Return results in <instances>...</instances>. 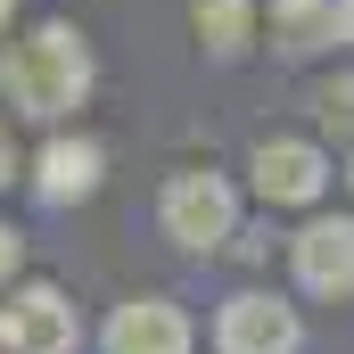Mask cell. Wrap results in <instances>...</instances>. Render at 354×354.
<instances>
[{
  "label": "cell",
  "mask_w": 354,
  "mask_h": 354,
  "mask_svg": "<svg viewBox=\"0 0 354 354\" xmlns=\"http://www.w3.org/2000/svg\"><path fill=\"white\" fill-rule=\"evenodd\" d=\"M8 124H17V115H0V189H8V181H25V149H17V132H8Z\"/></svg>",
  "instance_id": "12"
},
{
  "label": "cell",
  "mask_w": 354,
  "mask_h": 354,
  "mask_svg": "<svg viewBox=\"0 0 354 354\" xmlns=\"http://www.w3.org/2000/svg\"><path fill=\"white\" fill-rule=\"evenodd\" d=\"M0 354H83L75 297L58 280H8L0 288Z\"/></svg>",
  "instance_id": "7"
},
{
  "label": "cell",
  "mask_w": 354,
  "mask_h": 354,
  "mask_svg": "<svg viewBox=\"0 0 354 354\" xmlns=\"http://www.w3.org/2000/svg\"><path fill=\"white\" fill-rule=\"evenodd\" d=\"M99 91V50L75 17H33L25 33L0 41V107L17 124H75Z\"/></svg>",
  "instance_id": "1"
},
{
  "label": "cell",
  "mask_w": 354,
  "mask_h": 354,
  "mask_svg": "<svg viewBox=\"0 0 354 354\" xmlns=\"http://www.w3.org/2000/svg\"><path fill=\"white\" fill-rule=\"evenodd\" d=\"M99 354H198V322H189V305L165 297V288H140V297H124V305H107V322H99Z\"/></svg>",
  "instance_id": "8"
},
{
  "label": "cell",
  "mask_w": 354,
  "mask_h": 354,
  "mask_svg": "<svg viewBox=\"0 0 354 354\" xmlns=\"http://www.w3.org/2000/svg\"><path fill=\"white\" fill-rule=\"evenodd\" d=\"M305 115H313L322 140H346V149H354V66L313 75V83H305Z\"/></svg>",
  "instance_id": "11"
},
{
  "label": "cell",
  "mask_w": 354,
  "mask_h": 354,
  "mask_svg": "<svg viewBox=\"0 0 354 354\" xmlns=\"http://www.w3.org/2000/svg\"><path fill=\"white\" fill-rule=\"evenodd\" d=\"M346 50H354V0H346Z\"/></svg>",
  "instance_id": "16"
},
{
  "label": "cell",
  "mask_w": 354,
  "mask_h": 354,
  "mask_svg": "<svg viewBox=\"0 0 354 354\" xmlns=\"http://www.w3.org/2000/svg\"><path fill=\"white\" fill-rule=\"evenodd\" d=\"M25 189L33 206L66 214V206H91L107 189V140L99 132H75V124H50V140L25 157Z\"/></svg>",
  "instance_id": "5"
},
{
  "label": "cell",
  "mask_w": 354,
  "mask_h": 354,
  "mask_svg": "<svg viewBox=\"0 0 354 354\" xmlns=\"http://www.w3.org/2000/svg\"><path fill=\"white\" fill-rule=\"evenodd\" d=\"M8 280H25V231L0 223V288H8Z\"/></svg>",
  "instance_id": "13"
},
{
  "label": "cell",
  "mask_w": 354,
  "mask_h": 354,
  "mask_svg": "<svg viewBox=\"0 0 354 354\" xmlns=\"http://www.w3.org/2000/svg\"><path fill=\"white\" fill-rule=\"evenodd\" d=\"M338 181H346V198H354V149H346V165H338Z\"/></svg>",
  "instance_id": "15"
},
{
  "label": "cell",
  "mask_w": 354,
  "mask_h": 354,
  "mask_svg": "<svg viewBox=\"0 0 354 354\" xmlns=\"http://www.w3.org/2000/svg\"><path fill=\"white\" fill-rule=\"evenodd\" d=\"M264 50L280 66H313L346 50V0H272L264 8Z\"/></svg>",
  "instance_id": "9"
},
{
  "label": "cell",
  "mask_w": 354,
  "mask_h": 354,
  "mask_svg": "<svg viewBox=\"0 0 354 354\" xmlns=\"http://www.w3.org/2000/svg\"><path fill=\"white\" fill-rule=\"evenodd\" d=\"M189 41L214 66H239L264 50V0H189Z\"/></svg>",
  "instance_id": "10"
},
{
  "label": "cell",
  "mask_w": 354,
  "mask_h": 354,
  "mask_svg": "<svg viewBox=\"0 0 354 354\" xmlns=\"http://www.w3.org/2000/svg\"><path fill=\"white\" fill-rule=\"evenodd\" d=\"M17 8H25V0H0V41H8V17H17Z\"/></svg>",
  "instance_id": "14"
},
{
  "label": "cell",
  "mask_w": 354,
  "mask_h": 354,
  "mask_svg": "<svg viewBox=\"0 0 354 354\" xmlns=\"http://www.w3.org/2000/svg\"><path fill=\"white\" fill-rule=\"evenodd\" d=\"M214 354H305V305H288L280 288H231L206 322Z\"/></svg>",
  "instance_id": "6"
},
{
  "label": "cell",
  "mask_w": 354,
  "mask_h": 354,
  "mask_svg": "<svg viewBox=\"0 0 354 354\" xmlns=\"http://www.w3.org/2000/svg\"><path fill=\"white\" fill-rule=\"evenodd\" d=\"M157 231L181 256H231V239L248 231V181L214 174V165H174L157 181Z\"/></svg>",
  "instance_id": "2"
},
{
  "label": "cell",
  "mask_w": 354,
  "mask_h": 354,
  "mask_svg": "<svg viewBox=\"0 0 354 354\" xmlns=\"http://www.w3.org/2000/svg\"><path fill=\"white\" fill-rule=\"evenodd\" d=\"M280 256H288V288L305 305H354V214H330V206L297 214Z\"/></svg>",
  "instance_id": "4"
},
{
  "label": "cell",
  "mask_w": 354,
  "mask_h": 354,
  "mask_svg": "<svg viewBox=\"0 0 354 354\" xmlns=\"http://www.w3.org/2000/svg\"><path fill=\"white\" fill-rule=\"evenodd\" d=\"M330 181H338V157L322 132H264L248 149V198L264 214H313L330 206Z\"/></svg>",
  "instance_id": "3"
}]
</instances>
